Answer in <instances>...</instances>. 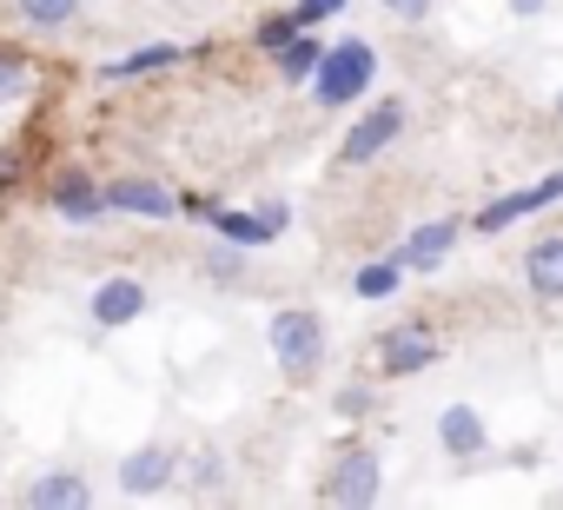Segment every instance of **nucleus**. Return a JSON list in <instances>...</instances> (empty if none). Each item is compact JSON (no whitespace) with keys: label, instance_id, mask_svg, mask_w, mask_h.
Segmentation results:
<instances>
[{"label":"nucleus","instance_id":"obj_1","mask_svg":"<svg viewBox=\"0 0 563 510\" xmlns=\"http://www.w3.org/2000/svg\"><path fill=\"white\" fill-rule=\"evenodd\" d=\"M365 87H372V47H365V41H339V47L319 54V67H312V93H319L325 107L365 100Z\"/></svg>","mask_w":563,"mask_h":510},{"label":"nucleus","instance_id":"obj_2","mask_svg":"<svg viewBox=\"0 0 563 510\" xmlns=\"http://www.w3.org/2000/svg\"><path fill=\"white\" fill-rule=\"evenodd\" d=\"M272 358L286 365L292 378H306V372L325 358V325H319V312H306V306L278 312V319H272Z\"/></svg>","mask_w":563,"mask_h":510},{"label":"nucleus","instance_id":"obj_3","mask_svg":"<svg viewBox=\"0 0 563 510\" xmlns=\"http://www.w3.org/2000/svg\"><path fill=\"white\" fill-rule=\"evenodd\" d=\"M378 490H385L378 451H345V457H339V470L319 484V497H325V503H378Z\"/></svg>","mask_w":563,"mask_h":510},{"label":"nucleus","instance_id":"obj_4","mask_svg":"<svg viewBox=\"0 0 563 510\" xmlns=\"http://www.w3.org/2000/svg\"><path fill=\"white\" fill-rule=\"evenodd\" d=\"M398 133H405V107H398V100H378V107L345 133V159H352V166H372Z\"/></svg>","mask_w":563,"mask_h":510},{"label":"nucleus","instance_id":"obj_5","mask_svg":"<svg viewBox=\"0 0 563 510\" xmlns=\"http://www.w3.org/2000/svg\"><path fill=\"white\" fill-rule=\"evenodd\" d=\"M378 365H385L391 378H411V372L438 365V339H431V325H391V332L378 339Z\"/></svg>","mask_w":563,"mask_h":510},{"label":"nucleus","instance_id":"obj_6","mask_svg":"<svg viewBox=\"0 0 563 510\" xmlns=\"http://www.w3.org/2000/svg\"><path fill=\"white\" fill-rule=\"evenodd\" d=\"M173 470H179V457H173L166 444H140V451L120 464V490H126V497H159V490L173 484Z\"/></svg>","mask_w":563,"mask_h":510},{"label":"nucleus","instance_id":"obj_7","mask_svg":"<svg viewBox=\"0 0 563 510\" xmlns=\"http://www.w3.org/2000/svg\"><path fill=\"white\" fill-rule=\"evenodd\" d=\"M451 245H457V219H431V225H418V232L405 239V252H398V266L438 273V266L451 259Z\"/></svg>","mask_w":563,"mask_h":510},{"label":"nucleus","instance_id":"obj_8","mask_svg":"<svg viewBox=\"0 0 563 510\" xmlns=\"http://www.w3.org/2000/svg\"><path fill=\"white\" fill-rule=\"evenodd\" d=\"M100 192H107V206L140 212V219H173V212H179L173 192H166L159 179H113V186H100Z\"/></svg>","mask_w":563,"mask_h":510},{"label":"nucleus","instance_id":"obj_9","mask_svg":"<svg viewBox=\"0 0 563 510\" xmlns=\"http://www.w3.org/2000/svg\"><path fill=\"white\" fill-rule=\"evenodd\" d=\"M550 199H563V173H550L543 186H523V192H510V199L484 206V212H477V232H504L510 219H523V212H537V206H550Z\"/></svg>","mask_w":563,"mask_h":510},{"label":"nucleus","instance_id":"obj_10","mask_svg":"<svg viewBox=\"0 0 563 510\" xmlns=\"http://www.w3.org/2000/svg\"><path fill=\"white\" fill-rule=\"evenodd\" d=\"M438 437H444V451H451V457H477V451L490 444V424H484V411L451 404V411L438 418Z\"/></svg>","mask_w":563,"mask_h":510},{"label":"nucleus","instance_id":"obj_11","mask_svg":"<svg viewBox=\"0 0 563 510\" xmlns=\"http://www.w3.org/2000/svg\"><path fill=\"white\" fill-rule=\"evenodd\" d=\"M146 312V286L140 279H107L100 292H93V319L100 325H133Z\"/></svg>","mask_w":563,"mask_h":510},{"label":"nucleus","instance_id":"obj_12","mask_svg":"<svg viewBox=\"0 0 563 510\" xmlns=\"http://www.w3.org/2000/svg\"><path fill=\"white\" fill-rule=\"evenodd\" d=\"M523 279L537 299H563V239H537L523 252Z\"/></svg>","mask_w":563,"mask_h":510},{"label":"nucleus","instance_id":"obj_13","mask_svg":"<svg viewBox=\"0 0 563 510\" xmlns=\"http://www.w3.org/2000/svg\"><path fill=\"white\" fill-rule=\"evenodd\" d=\"M54 212H60V219H74V225H87V219H100V212H107V192H100L93 179L67 173V179H54Z\"/></svg>","mask_w":563,"mask_h":510},{"label":"nucleus","instance_id":"obj_14","mask_svg":"<svg viewBox=\"0 0 563 510\" xmlns=\"http://www.w3.org/2000/svg\"><path fill=\"white\" fill-rule=\"evenodd\" d=\"M87 497H93V490H87L74 470H47V477L27 484V503H34V510H80Z\"/></svg>","mask_w":563,"mask_h":510},{"label":"nucleus","instance_id":"obj_15","mask_svg":"<svg viewBox=\"0 0 563 510\" xmlns=\"http://www.w3.org/2000/svg\"><path fill=\"white\" fill-rule=\"evenodd\" d=\"M179 60V47H140V54H126V60H107V80H133V74H153V67H173Z\"/></svg>","mask_w":563,"mask_h":510},{"label":"nucleus","instance_id":"obj_16","mask_svg":"<svg viewBox=\"0 0 563 510\" xmlns=\"http://www.w3.org/2000/svg\"><path fill=\"white\" fill-rule=\"evenodd\" d=\"M206 219H212V225H219L225 239H239V245H265V239H272V232L258 225V212H219V206H212Z\"/></svg>","mask_w":563,"mask_h":510},{"label":"nucleus","instance_id":"obj_17","mask_svg":"<svg viewBox=\"0 0 563 510\" xmlns=\"http://www.w3.org/2000/svg\"><path fill=\"white\" fill-rule=\"evenodd\" d=\"M21 8V21H34V27H67L74 14H80V0H14Z\"/></svg>","mask_w":563,"mask_h":510},{"label":"nucleus","instance_id":"obj_18","mask_svg":"<svg viewBox=\"0 0 563 510\" xmlns=\"http://www.w3.org/2000/svg\"><path fill=\"white\" fill-rule=\"evenodd\" d=\"M319 54H325L319 41H306V34H292L286 47H278V67H286V80H306V74L319 67Z\"/></svg>","mask_w":563,"mask_h":510},{"label":"nucleus","instance_id":"obj_19","mask_svg":"<svg viewBox=\"0 0 563 510\" xmlns=\"http://www.w3.org/2000/svg\"><path fill=\"white\" fill-rule=\"evenodd\" d=\"M398 292V266H365L358 273V299H391Z\"/></svg>","mask_w":563,"mask_h":510},{"label":"nucleus","instance_id":"obj_20","mask_svg":"<svg viewBox=\"0 0 563 510\" xmlns=\"http://www.w3.org/2000/svg\"><path fill=\"white\" fill-rule=\"evenodd\" d=\"M219 477H225V464H219V451H199V457H192V490L206 497V490H219Z\"/></svg>","mask_w":563,"mask_h":510},{"label":"nucleus","instance_id":"obj_21","mask_svg":"<svg viewBox=\"0 0 563 510\" xmlns=\"http://www.w3.org/2000/svg\"><path fill=\"white\" fill-rule=\"evenodd\" d=\"M292 34H299V14H278V21H265V27H258V47H272V54H278Z\"/></svg>","mask_w":563,"mask_h":510},{"label":"nucleus","instance_id":"obj_22","mask_svg":"<svg viewBox=\"0 0 563 510\" xmlns=\"http://www.w3.org/2000/svg\"><path fill=\"white\" fill-rule=\"evenodd\" d=\"M21 87H27V67H21L14 54H0V100H14Z\"/></svg>","mask_w":563,"mask_h":510},{"label":"nucleus","instance_id":"obj_23","mask_svg":"<svg viewBox=\"0 0 563 510\" xmlns=\"http://www.w3.org/2000/svg\"><path fill=\"white\" fill-rule=\"evenodd\" d=\"M325 14H345V0H299V27H312Z\"/></svg>","mask_w":563,"mask_h":510},{"label":"nucleus","instance_id":"obj_24","mask_svg":"<svg viewBox=\"0 0 563 510\" xmlns=\"http://www.w3.org/2000/svg\"><path fill=\"white\" fill-rule=\"evenodd\" d=\"M385 14H398V21H424V14H431V0H385Z\"/></svg>","mask_w":563,"mask_h":510},{"label":"nucleus","instance_id":"obj_25","mask_svg":"<svg viewBox=\"0 0 563 510\" xmlns=\"http://www.w3.org/2000/svg\"><path fill=\"white\" fill-rule=\"evenodd\" d=\"M286 219H292V212L278 206V199H272V206H258V225H265V232H286Z\"/></svg>","mask_w":563,"mask_h":510},{"label":"nucleus","instance_id":"obj_26","mask_svg":"<svg viewBox=\"0 0 563 510\" xmlns=\"http://www.w3.org/2000/svg\"><path fill=\"white\" fill-rule=\"evenodd\" d=\"M206 273H212V279H225V286H232V279H239V259H232V252H219V259H212V266H206Z\"/></svg>","mask_w":563,"mask_h":510},{"label":"nucleus","instance_id":"obj_27","mask_svg":"<svg viewBox=\"0 0 563 510\" xmlns=\"http://www.w3.org/2000/svg\"><path fill=\"white\" fill-rule=\"evenodd\" d=\"M510 8H517V14H543V0H510Z\"/></svg>","mask_w":563,"mask_h":510},{"label":"nucleus","instance_id":"obj_28","mask_svg":"<svg viewBox=\"0 0 563 510\" xmlns=\"http://www.w3.org/2000/svg\"><path fill=\"white\" fill-rule=\"evenodd\" d=\"M556 113H563V93H556Z\"/></svg>","mask_w":563,"mask_h":510}]
</instances>
